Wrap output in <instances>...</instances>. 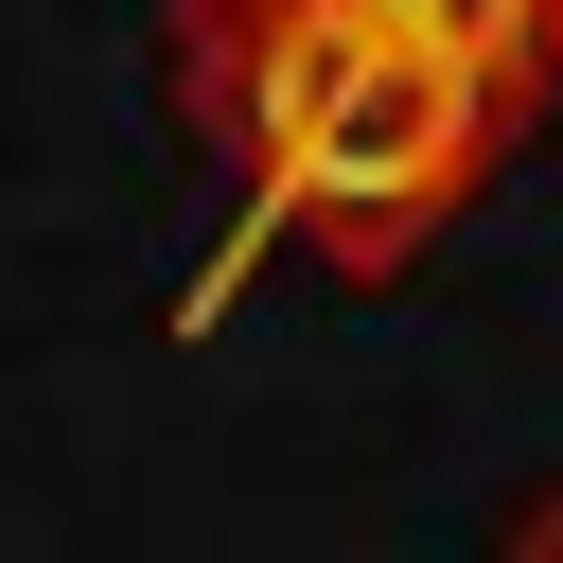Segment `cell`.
<instances>
[{
  "mask_svg": "<svg viewBox=\"0 0 563 563\" xmlns=\"http://www.w3.org/2000/svg\"><path fill=\"white\" fill-rule=\"evenodd\" d=\"M176 106L229 158V246H211L194 317L264 246H317L334 282L422 264L493 194V158L528 141V88L422 53V35H387L352 0H176Z\"/></svg>",
  "mask_w": 563,
  "mask_h": 563,
  "instance_id": "1",
  "label": "cell"
},
{
  "mask_svg": "<svg viewBox=\"0 0 563 563\" xmlns=\"http://www.w3.org/2000/svg\"><path fill=\"white\" fill-rule=\"evenodd\" d=\"M352 18H387V35H422V53H457V70H493V88L545 106V70H528V0H352Z\"/></svg>",
  "mask_w": 563,
  "mask_h": 563,
  "instance_id": "2",
  "label": "cell"
},
{
  "mask_svg": "<svg viewBox=\"0 0 563 563\" xmlns=\"http://www.w3.org/2000/svg\"><path fill=\"white\" fill-rule=\"evenodd\" d=\"M493 563H563V475H545V493H528V510L493 528Z\"/></svg>",
  "mask_w": 563,
  "mask_h": 563,
  "instance_id": "3",
  "label": "cell"
},
{
  "mask_svg": "<svg viewBox=\"0 0 563 563\" xmlns=\"http://www.w3.org/2000/svg\"><path fill=\"white\" fill-rule=\"evenodd\" d=\"M528 70H545V88H563V0H528Z\"/></svg>",
  "mask_w": 563,
  "mask_h": 563,
  "instance_id": "4",
  "label": "cell"
}]
</instances>
